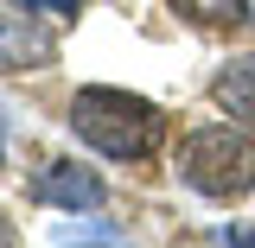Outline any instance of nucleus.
Wrapping results in <instances>:
<instances>
[{"label": "nucleus", "mask_w": 255, "mask_h": 248, "mask_svg": "<svg viewBox=\"0 0 255 248\" xmlns=\"http://www.w3.org/2000/svg\"><path fill=\"white\" fill-rule=\"evenodd\" d=\"M70 134L83 147H96L102 159H147L166 140V115L147 95L109 89V83H83L70 95Z\"/></svg>", "instance_id": "1"}, {"label": "nucleus", "mask_w": 255, "mask_h": 248, "mask_svg": "<svg viewBox=\"0 0 255 248\" xmlns=\"http://www.w3.org/2000/svg\"><path fill=\"white\" fill-rule=\"evenodd\" d=\"M179 178L211 204L255 191V134L236 121H204L179 140Z\"/></svg>", "instance_id": "2"}, {"label": "nucleus", "mask_w": 255, "mask_h": 248, "mask_svg": "<svg viewBox=\"0 0 255 248\" xmlns=\"http://www.w3.org/2000/svg\"><path fill=\"white\" fill-rule=\"evenodd\" d=\"M32 197L38 204H58V210H102V178H96L90 165H77V159H51L38 172Z\"/></svg>", "instance_id": "3"}, {"label": "nucleus", "mask_w": 255, "mask_h": 248, "mask_svg": "<svg viewBox=\"0 0 255 248\" xmlns=\"http://www.w3.org/2000/svg\"><path fill=\"white\" fill-rule=\"evenodd\" d=\"M211 95H217V108L230 115V121L255 127V58H230V64H217Z\"/></svg>", "instance_id": "4"}, {"label": "nucleus", "mask_w": 255, "mask_h": 248, "mask_svg": "<svg viewBox=\"0 0 255 248\" xmlns=\"http://www.w3.org/2000/svg\"><path fill=\"white\" fill-rule=\"evenodd\" d=\"M0 58L6 64H51V38L45 32H13V19H0Z\"/></svg>", "instance_id": "5"}, {"label": "nucleus", "mask_w": 255, "mask_h": 248, "mask_svg": "<svg viewBox=\"0 0 255 248\" xmlns=\"http://www.w3.org/2000/svg\"><path fill=\"white\" fill-rule=\"evenodd\" d=\"M172 6L191 26H236L243 19V0H172Z\"/></svg>", "instance_id": "6"}, {"label": "nucleus", "mask_w": 255, "mask_h": 248, "mask_svg": "<svg viewBox=\"0 0 255 248\" xmlns=\"http://www.w3.org/2000/svg\"><path fill=\"white\" fill-rule=\"evenodd\" d=\"M26 13H45V19H77V6L83 0H19Z\"/></svg>", "instance_id": "7"}, {"label": "nucleus", "mask_w": 255, "mask_h": 248, "mask_svg": "<svg viewBox=\"0 0 255 248\" xmlns=\"http://www.w3.org/2000/svg\"><path fill=\"white\" fill-rule=\"evenodd\" d=\"M223 248H255V229L249 223H223Z\"/></svg>", "instance_id": "8"}, {"label": "nucleus", "mask_w": 255, "mask_h": 248, "mask_svg": "<svg viewBox=\"0 0 255 248\" xmlns=\"http://www.w3.org/2000/svg\"><path fill=\"white\" fill-rule=\"evenodd\" d=\"M0 248H13V223H6V210H0Z\"/></svg>", "instance_id": "9"}, {"label": "nucleus", "mask_w": 255, "mask_h": 248, "mask_svg": "<svg viewBox=\"0 0 255 248\" xmlns=\"http://www.w3.org/2000/svg\"><path fill=\"white\" fill-rule=\"evenodd\" d=\"M0 165H6V121H0Z\"/></svg>", "instance_id": "10"}, {"label": "nucleus", "mask_w": 255, "mask_h": 248, "mask_svg": "<svg viewBox=\"0 0 255 248\" xmlns=\"http://www.w3.org/2000/svg\"><path fill=\"white\" fill-rule=\"evenodd\" d=\"M243 19H249V26H255V0H243Z\"/></svg>", "instance_id": "11"}]
</instances>
